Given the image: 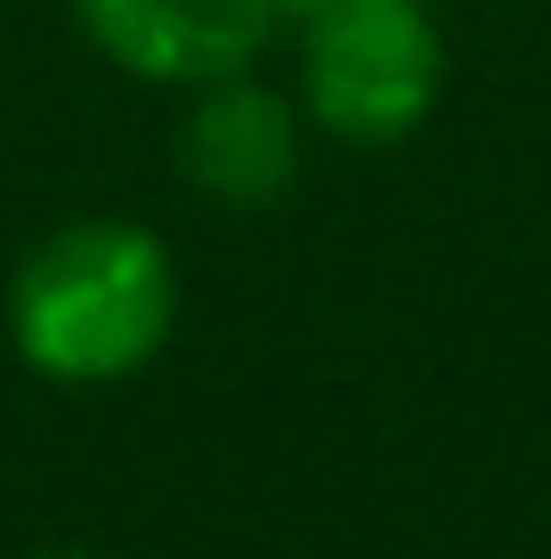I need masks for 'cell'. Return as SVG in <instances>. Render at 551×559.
<instances>
[{"instance_id":"6","label":"cell","mask_w":551,"mask_h":559,"mask_svg":"<svg viewBox=\"0 0 551 559\" xmlns=\"http://www.w3.org/2000/svg\"><path fill=\"white\" fill-rule=\"evenodd\" d=\"M33 559H106V551H33Z\"/></svg>"},{"instance_id":"2","label":"cell","mask_w":551,"mask_h":559,"mask_svg":"<svg viewBox=\"0 0 551 559\" xmlns=\"http://www.w3.org/2000/svg\"><path fill=\"white\" fill-rule=\"evenodd\" d=\"M446 90V41L422 0H333L300 25V106L340 146H397Z\"/></svg>"},{"instance_id":"3","label":"cell","mask_w":551,"mask_h":559,"mask_svg":"<svg viewBox=\"0 0 551 559\" xmlns=\"http://www.w3.org/2000/svg\"><path fill=\"white\" fill-rule=\"evenodd\" d=\"M73 16L98 41V57L163 90H195L260 66L268 33L284 25L276 0H73Z\"/></svg>"},{"instance_id":"4","label":"cell","mask_w":551,"mask_h":559,"mask_svg":"<svg viewBox=\"0 0 551 559\" xmlns=\"http://www.w3.org/2000/svg\"><path fill=\"white\" fill-rule=\"evenodd\" d=\"M300 139H309L300 106L243 66L219 82H195V106L179 122V170L227 211H268L300 179V154H309Z\"/></svg>"},{"instance_id":"5","label":"cell","mask_w":551,"mask_h":559,"mask_svg":"<svg viewBox=\"0 0 551 559\" xmlns=\"http://www.w3.org/2000/svg\"><path fill=\"white\" fill-rule=\"evenodd\" d=\"M316 9H333V0H276V16H292V25H309Z\"/></svg>"},{"instance_id":"1","label":"cell","mask_w":551,"mask_h":559,"mask_svg":"<svg viewBox=\"0 0 551 559\" xmlns=\"http://www.w3.org/2000/svg\"><path fill=\"white\" fill-rule=\"evenodd\" d=\"M179 324V267L139 219H73L9 276L16 357L49 381H122Z\"/></svg>"}]
</instances>
